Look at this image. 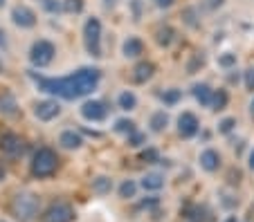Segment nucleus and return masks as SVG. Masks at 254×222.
<instances>
[{
  "label": "nucleus",
  "instance_id": "nucleus-40",
  "mask_svg": "<svg viewBox=\"0 0 254 222\" xmlns=\"http://www.w3.org/2000/svg\"><path fill=\"white\" fill-rule=\"evenodd\" d=\"M173 2H176V0H155V5H158L160 9H169V7H173Z\"/></svg>",
  "mask_w": 254,
  "mask_h": 222
},
{
  "label": "nucleus",
  "instance_id": "nucleus-23",
  "mask_svg": "<svg viewBox=\"0 0 254 222\" xmlns=\"http://www.w3.org/2000/svg\"><path fill=\"white\" fill-rule=\"evenodd\" d=\"M227 103H230V92L225 88H216L214 94H211V110L221 112L227 108Z\"/></svg>",
  "mask_w": 254,
  "mask_h": 222
},
{
  "label": "nucleus",
  "instance_id": "nucleus-10",
  "mask_svg": "<svg viewBox=\"0 0 254 222\" xmlns=\"http://www.w3.org/2000/svg\"><path fill=\"white\" fill-rule=\"evenodd\" d=\"M0 150L5 155H9V157H18L25 150V139L20 135H16V133L7 131L0 135Z\"/></svg>",
  "mask_w": 254,
  "mask_h": 222
},
{
  "label": "nucleus",
  "instance_id": "nucleus-46",
  "mask_svg": "<svg viewBox=\"0 0 254 222\" xmlns=\"http://www.w3.org/2000/svg\"><path fill=\"white\" fill-rule=\"evenodd\" d=\"M5 5H7V0H0V9H2Z\"/></svg>",
  "mask_w": 254,
  "mask_h": 222
},
{
  "label": "nucleus",
  "instance_id": "nucleus-19",
  "mask_svg": "<svg viewBox=\"0 0 254 222\" xmlns=\"http://www.w3.org/2000/svg\"><path fill=\"white\" fill-rule=\"evenodd\" d=\"M176 36H178L176 27H173V25H169V23L160 25V27L155 29V43H158L160 47H171L173 41H176Z\"/></svg>",
  "mask_w": 254,
  "mask_h": 222
},
{
  "label": "nucleus",
  "instance_id": "nucleus-27",
  "mask_svg": "<svg viewBox=\"0 0 254 222\" xmlns=\"http://www.w3.org/2000/svg\"><path fill=\"white\" fill-rule=\"evenodd\" d=\"M183 20L191 29H198V27H200V9H198V7H193V5L185 7V9H183Z\"/></svg>",
  "mask_w": 254,
  "mask_h": 222
},
{
  "label": "nucleus",
  "instance_id": "nucleus-5",
  "mask_svg": "<svg viewBox=\"0 0 254 222\" xmlns=\"http://www.w3.org/2000/svg\"><path fill=\"white\" fill-rule=\"evenodd\" d=\"M39 195L36 193H29V191H23V193H18L14 198V204H11V209H14V216L18 218L20 222H32L34 218L39 216Z\"/></svg>",
  "mask_w": 254,
  "mask_h": 222
},
{
  "label": "nucleus",
  "instance_id": "nucleus-7",
  "mask_svg": "<svg viewBox=\"0 0 254 222\" xmlns=\"http://www.w3.org/2000/svg\"><path fill=\"white\" fill-rule=\"evenodd\" d=\"M79 115L90 124H104L108 119V103L101 99H86L79 108Z\"/></svg>",
  "mask_w": 254,
  "mask_h": 222
},
{
  "label": "nucleus",
  "instance_id": "nucleus-28",
  "mask_svg": "<svg viewBox=\"0 0 254 222\" xmlns=\"http://www.w3.org/2000/svg\"><path fill=\"white\" fill-rule=\"evenodd\" d=\"M160 99H162L164 106L173 108L180 103V99H183V90H178V88H169V90H164L162 94H160Z\"/></svg>",
  "mask_w": 254,
  "mask_h": 222
},
{
  "label": "nucleus",
  "instance_id": "nucleus-29",
  "mask_svg": "<svg viewBox=\"0 0 254 222\" xmlns=\"http://www.w3.org/2000/svg\"><path fill=\"white\" fill-rule=\"evenodd\" d=\"M61 2H63V14H67V16H79L86 9L83 0H61Z\"/></svg>",
  "mask_w": 254,
  "mask_h": 222
},
{
  "label": "nucleus",
  "instance_id": "nucleus-30",
  "mask_svg": "<svg viewBox=\"0 0 254 222\" xmlns=\"http://www.w3.org/2000/svg\"><path fill=\"white\" fill-rule=\"evenodd\" d=\"M234 128H236V117H223V119H218V124H216L218 135H230Z\"/></svg>",
  "mask_w": 254,
  "mask_h": 222
},
{
  "label": "nucleus",
  "instance_id": "nucleus-47",
  "mask_svg": "<svg viewBox=\"0 0 254 222\" xmlns=\"http://www.w3.org/2000/svg\"><path fill=\"white\" fill-rule=\"evenodd\" d=\"M2 70H5V65H2V58H0V74H2Z\"/></svg>",
  "mask_w": 254,
  "mask_h": 222
},
{
  "label": "nucleus",
  "instance_id": "nucleus-36",
  "mask_svg": "<svg viewBox=\"0 0 254 222\" xmlns=\"http://www.w3.org/2000/svg\"><path fill=\"white\" fill-rule=\"evenodd\" d=\"M142 160H144V162H149V164L158 162V150H155V148H146V150H142Z\"/></svg>",
  "mask_w": 254,
  "mask_h": 222
},
{
  "label": "nucleus",
  "instance_id": "nucleus-22",
  "mask_svg": "<svg viewBox=\"0 0 254 222\" xmlns=\"http://www.w3.org/2000/svg\"><path fill=\"white\" fill-rule=\"evenodd\" d=\"M113 133H117L122 137H130L133 133H137V124L128 117H120V119L113 121Z\"/></svg>",
  "mask_w": 254,
  "mask_h": 222
},
{
  "label": "nucleus",
  "instance_id": "nucleus-25",
  "mask_svg": "<svg viewBox=\"0 0 254 222\" xmlns=\"http://www.w3.org/2000/svg\"><path fill=\"white\" fill-rule=\"evenodd\" d=\"M236 63H239V56H236L234 52H230V49L218 52V56H216V65H218L221 70H234Z\"/></svg>",
  "mask_w": 254,
  "mask_h": 222
},
{
  "label": "nucleus",
  "instance_id": "nucleus-38",
  "mask_svg": "<svg viewBox=\"0 0 254 222\" xmlns=\"http://www.w3.org/2000/svg\"><path fill=\"white\" fill-rule=\"evenodd\" d=\"M9 47V36H7V32L2 27H0V49H7Z\"/></svg>",
  "mask_w": 254,
  "mask_h": 222
},
{
  "label": "nucleus",
  "instance_id": "nucleus-13",
  "mask_svg": "<svg viewBox=\"0 0 254 222\" xmlns=\"http://www.w3.org/2000/svg\"><path fill=\"white\" fill-rule=\"evenodd\" d=\"M155 77V63L153 61H139L135 63V68L130 70V81L135 86H144Z\"/></svg>",
  "mask_w": 254,
  "mask_h": 222
},
{
  "label": "nucleus",
  "instance_id": "nucleus-20",
  "mask_svg": "<svg viewBox=\"0 0 254 222\" xmlns=\"http://www.w3.org/2000/svg\"><path fill=\"white\" fill-rule=\"evenodd\" d=\"M137 103H139V99L133 90H128V88L120 90V94H117V108H120V110L133 112V110H137Z\"/></svg>",
  "mask_w": 254,
  "mask_h": 222
},
{
  "label": "nucleus",
  "instance_id": "nucleus-8",
  "mask_svg": "<svg viewBox=\"0 0 254 222\" xmlns=\"http://www.w3.org/2000/svg\"><path fill=\"white\" fill-rule=\"evenodd\" d=\"M9 18L18 29H34L39 25V14L29 5H14L9 11Z\"/></svg>",
  "mask_w": 254,
  "mask_h": 222
},
{
  "label": "nucleus",
  "instance_id": "nucleus-1",
  "mask_svg": "<svg viewBox=\"0 0 254 222\" xmlns=\"http://www.w3.org/2000/svg\"><path fill=\"white\" fill-rule=\"evenodd\" d=\"M29 81L34 88L50 97H59L65 101H77L81 97H88L99 88L101 70L99 68H79L65 77H45L39 72H29Z\"/></svg>",
  "mask_w": 254,
  "mask_h": 222
},
{
  "label": "nucleus",
  "instance_id": "nucleus-6",
  "mask_svg": "<svg viewBox=\"0 0 254 222\" xmlns=\"http://www.w3.org/2000/svg\"><path fill=\"white\" fill-rule=\"evenodd\" d=\"M34 112V119L41 121V124H52L61 117L63 112V106L57 101V97H48V99H41V101L34 103L32 108Z\"/></svg>",
  "mask_w": 254,
  "mask_h": 222
},
{
  "label": "nucleus",
  "instance_id": "nucleus-11",
  "mask_svg": "<svg viewBox=\"0 0 254 222\" xmlns=\"http://www.w3.org/2000/svg\"><path fill=\"white\" fill-rule=\"evenodd\" d=\"M0 115L5 119H18L20 117V103L11 90H0Z\"/></svg>",
  "mask_w": 254,
  "mask_h": 222
},
{
  "label": "nucleus",
  "instance_id": "nucleus-17",
  "mask_svg": "<svg viewBox=\"0 0 254 222\" xmlns=\"http://www.w3.org/2000/svg\"><path fill=\"white\" fill-rule=\"evenodd\" d=\"M191 94L196 99V103H200V108H211V94H214V88L205 81H198L191 86Z\"/></svg>",
  "mask_w": 254,
  "mask_h": 222
},
{
  "label": "nucleus",
  "instance_id": "nucleus-37",
  "mask_svg": "<svg viewBox=\"0 0 254 222\" xmlns=\"http://www.w3.org/2000/svg\"><path fill=\"white\" fill-rule=\"evenodd\" d=\"M225 5V0H202V7L209 11H216V9H221V7Z\"/></svg>",
  "mask_w": 254,
  "mask_h": 222
},
{
  "label": "nucleus",
  "instance_id": "nucleus-26",
  "mask_svg": "<svg viewBox=\"0 0 254 222\" xmlns=\"http://www.w3.org/2000/svg\"><path fill=\"white\" fill-rule=\"evenodd\" d=\"M205 63H207V56L202 52H193L191 56H189V61H187V74H198L202 68H205Z\"/></svg>",
  "mask_w": 254,
  "mask_h": 222
},
{
  "label": "nucleus",
  "instance_id": "nucleus-45",
  "mask_svg": "<svg viewBox=\"0 0 254 222\" xmlns=\"http://www.w3.org/2000/svg\"><path fill=\"white\" fill-rule=\"evenodd\" d=\"M225 222H239V220H236V216H230V218H227Z\"/></svg>",
  "mask_w": 254,
  "mask_h": 222
},
{
  "label": "nucleus",
  "instance_id": "nucleus-34",
  "mask_svg": "<svg viewBox=\"0 0 254 222\" xmlns=\"http://www.w3.org/2000/svg\"><path fill=\"white\" fill-rule=\"evenodd\" d=\"M126 141H128L130 148H139V146L146 144V135H144L142 131H137V133H133L130 137H126Z\"/></svg>",
  "mask_w": 254,
  "mask_h": 222
},
{
  "label": "nucleus",
  "instance_id": "nucleus-42",
  "mask_svg": "<svg viewBox=\"0 0 254 222\" xmlns=\"http://www.w3.org/2000/svg\"><path fill=\"white\" fill-rule=\"evenodd\" d=\"M5 178H7V166L2 164V160H0V182H2Z\"/></svg>",
  "mask_w": 254,
  "mask_h": 222
},
{
  "label": "nucleus",
  "instance_id": "nucleus-2",
  "mask_svg": "<svg viewBox=\"0 0 254 222\" xmlns=\"http://www.w3.org/2000/svg\"><path fill=\"white\" fill-rule=\"evenodd\" d=\"M81 34H83V47H86V52L90 54L92 58H101V56H104V47H101L104 25H101V20L97 18V16L86 18Z\"/></svg>",
  "mask_w": 254,
  "mask_h": 222
},
{
  "label": "nucleus",
  "instance_id": "nucleus-16",
  "mask_svg": "<svg viewBox=\"0 0 254 222\" xmlns=\"http://www.w3.org/2000/svg\"><path fill=\"white\" fill-rule=\"evenodd\" d=\"M59 146L65 150H79L83 146V135L79 131H74V128H65L59 135Z\"/></svg>",
  "mask_w": 254,
  "mask_h": 222
},
{
  "label": "nucleus",
  "instance_id": "nucleus-24",
  "mask_svg": "<svg viewBox=\"0 0 254 222\" xmlns=\"http://www.w3.org/2000/svg\"><path fill=\"white\" fill-rule=\"evenodd\" d=\"M111 191H113V178H108V175H97V178L92 179V193L108 195Z\"/></svg>",
  "mask_w": 254,
  "mask_h": 222
},
{
  "label": "nucleus",
  "instance_id": "nucleus-4",
  "mask_svg": "<svg viewBox=\"0 0 254 222\" xmlns=\"http://www.w3.org/2000/svg\"><path fill=\"white\" fill-rule=\"evenodd\" d=\"M57 166H59V157L52 148L41 146V148L34 153V157H32V175L34 178H41V179L50 178V175H54Z\"/></svg>",
  "mask_w": 254,
  "mask_h": 222
},
{
  "label": "nucleus",
  "instance_id": "nucleus-35",
  "mask_svg": "<svg viewBox=\"0 0 254 222\" xmlns=\"http://www.w3.org/2000/svg\"><path fill=\"white\" fill-rule=\"evenodd\" d=\"M243 86L248 92H254V65H250L243 72Z\"/></svg>",
  "mask_w": 254,
  "mask_h": 222
},
{
  "label": "nucleus",
  "instance_id": "nucleus-33",
  "mask_svg": "<svg viewBox=\"0 0 254 222\" xmlns=\"http://www.w3.org/2000/svg\"><path fill=\"white\" fill-rule=\"evenodd\" d=\"M41 5H43V9L48 11V14H59V11H63L61 0H41Z\"/></svg>",
  "mask_w": 254,
  "mask_h": 222
},
{
  "label": "nucleus",
  "instance_id": "nucleus-15",
  "mask_svg": "<svg viewBox=\"0 0 254 222\" xmlns=\"http://www.w3.org/2000/svg\"><path fill=\"white\" fill-rule=\"evenodd\" d=\"M144 54V41L139 36L130 34L122 41V56L124 58H139Z\"/></svg>",
  "mask_w": 254,
  "mask_h": 222
},
{
  "label": "nucleus",
  "instance_id": "nucleus-18",
  "mask_svg": "<svg viewBox=\"0 0 254 222\" xmlns=\"http://www.w3.org/2000/svg\"><path fill=\"white\" fill-rule=\"evenodd\" d=\"M149 131L153 133V135H160V133L167 131V126H169V112L164 110V108H158V110H153L149 115Z\"/></svg>",
  "mask_w": 254,
  "mask_h": 222
},
{
  "label": "nucleus",
  "instance_id": "nucleus-41",
  "mask_svg": "<svg viewBox=\"0 0 254 222\" xmlns=\"http://www.w3.org/2000/svg\"><path fill=\"white\" fill-rule=\"evenodd\" d=\"M104 7H106V9H115V7H117V0H104Z\"/></svg>",
  "mask_w": 254,
  "mask_h": 222
},
{
  "label": "nucleus",
  "instance_id": "nucleus-14",
  "mask_svg": "<svg viewBox=\"0 0 254 222\" xmlns=\"http://www.w3.org/2000/svg\"><path fill=\"white\" fill-rule=\"evenodd\" d=\"M198 164H200V169L205 173H216L223 164V157L216 148H202L200 155H198Z\"/></svg>",
  "mask_w": 254,
  "mask_h": 222
},
{
  "label": "nucleus",
  "instance_id": "nucleus-32",
  "mask_svg": "<svg viewBox=\"0 0 254 222\" xmlns=\"http://www.w3.org/2000/svg\"><path fill=\"white\" fill-rule=\"evenodd\" d=\"M128 14L135 23H139L144 16V0H128Z\"/></svg>",
  "mask_w": 254,
  "mask_h": 222
},
{
  "label": "nucleus",
  "instance_id": "nucleus-9",
  "mask_svg": "<svg viewBox=\"0 0 254 222\" xmlns=\"http://www.w3.org/2000/svg\"><path fill=\"white\" fill-rule=\"evenodd\" d=\"M176 131L183 139H191V137H196L198 131H200V119H198L191 110H183L176 119Z\"/></svg>",
  "mask_w": 254,
  "mask_h": 222
},
{
  "label": "nucleus",
  "instance_id": "nucleus-21",
  "mask_svg": "<svg viewBox=\"0 0 254 222\" xmlns=\"http://www.w3.org/2000/svg\"><path fill=\"white\" fill-rule=\"evenodd\" d=\"M139 186L144 188V191H160V188H164V175L162 173H146L142 175V179H139Z\"/></svg>",
  "mask_w": 254,
  "mask_h": 222
},
{
  "label": "nucleus",
  "instance_id": "nucleus-3",
  "mask_svg": "<svg viewBox=\"0 0 254 222\" xmlns=\"http://www.w3.org/2000/svg\"><path fill=\"white\" fill-rule=\"evenodd\" d=\"M27 58H29V65L36 70L50 68L52 61L57 58V45H54L50 39H36L32 43V47H29Z\"/></svg>",
  "mask_w": 254,
  "mask_h": 222
},
{
  "label": "nucleus",
  "instance_id": "nucleus-39",
  "mask_svg": "<svg viewBox=\"0 0 254 222\" xmlns=\"http://www.w3.org/2000/svg\"><path fill=\"white\" fill-rule=\"evenodd\" d=\"M153 207H158V198H149L144 202H139V209H153Z\"/></svg>",
  "mask_w": 254,
  "mask_h": 222
},
{
  "label": "nucleus",
  "instance_id": "nucleus-31",
  "mask_svg": "<svg viewBox=\"0 0 254 222\" xmlns=\"http://www.w3.org/2000/svg\"><path fill=\"white\" fill-rule=\"evenodd\" d=\"M135 193H137V184H135L133 179H124V182L120 184V198L130 200V198H135Z\"/></svg>",
  "mask_w": 254,
  "mask_h": 222
},
{
  "label": "nucleus",
  "instance_id": "nucleus-43",
  "mask_svg": "<svg viewBox=\"0 0 254 222\" xmlns=\"http://www.w3.org/2000/svg\"><path fill=\"white\" fill-rule=\"evenodd\" d=\"M248 166H250V169L254 171V148L250 150V155H248Z\"/></svg>",
  "mask_w": 254,
  "mask_h": 222
},
{
  "label": "nucleus",
  "instance_id": "nucleus-44",
  "mask_svg": "<svg viewBox=\"0 0 254 222\" xmlns=\"http://www.w3.org/2000/svg\"><path fill=\"white\" fill-rule=\"evenodd\" d=\"M248 110H250V115L254 117V97H252V101H250V106H248Z\"/></svg>",
  "mask_w": 254,
  "mask_h": 222
},
{
  "label": "nucleus",
  "instance_id": "nucleus-12",
  "mask_svg": "<svg viewBox=\"0 0 254 222\" xmlns=\"http://www.w3.org/2000/svg\"><path fill=\"white\" fill-rule=\"evenodd\" d=\"M72 220H74V209L67 202H54L43 216V222H72Z\"/></svg>",
  "mask_w": 254,
  "mask_h": 222
}]
</instances>
